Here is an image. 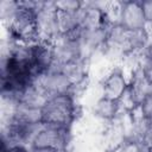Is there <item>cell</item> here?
I'll return each instance as SVG.
<instances>
[{
  "label": "cell",
  "instance_id": "cell-21",
  "mask_svg": "<svg viewBox=\"0 0 152 152\" xmlns=\"http://www.w3.org/2000/svg\"><path fill=\"white\" fill-rule=\"evenodd\" d=\"M142 145L148 150L152 146V116L148 119V126H147V132L145 134V138L142 140Z\"/></svg>",
  "mask_w": 152,
  "mask_h": 152
},
{
  "label": "cell",
  "instance_id": "cell-7",
  "mask_svg": "<svg viewBox=\"0 0 152 152\" xmlns=\"http://www.w3.org/2000/svg\"><path fill=\"white\" fill-rule=\"evenodd\" d=\"M127 89L137 106H139L144 101V99L152 91V86L146 78L142 66H138L134 69Z\"/></svg>",
  "mask_w": 152,
  "mask_h": 152
},
{
  "label": "cell",
  "instance_id": "cell-17",
  "mask_svg": "<svg viewBox=\"0 0 152 152\" xmlns=\"http://www.w3.org/2000/svg\"><path fill=\"white\" fill-rule=\"evenodd\" d=\"M118 110H119L118 102L104 99V97L99 100L96 103V107H95L96 114L101 118H104V119H112L113 116H115Z\"/></svg>",
  "mask_w": 152,
  "mask_h": 152
},
{
  "label": "cell",
  "instance_id": "cell-25",
  "mask_svg": "<svg viewBox=\"0 0 152 152\" xmlns=\"http://www.w3.org/2000/svg\"><path fill=\"white\" fill-rule=\"evenodd\" d=\"M144 57H145V62H152V42L146 46Z\"/></svg>",
  "mask_w": 152,
  "mask_h": 152
},
{
  "label": "cell",
  "instance_id": "cell-11",
  "mask_svg": "<svg viewBox=\"0 0 152 152\" xmlns=\"http://www.w3.org/2000/svg\"><path fill=\"white\" fill-rule=\"evenodd\" d=\"M8 120L18 124H25V125H34L40 124L42 121V109L33 108L30 106H26L24 103H18L13 108Z\"/></svg>",
  "mask_w": 152,
  "mask_h": 152
},
{
  "label": "cell",
  "instance_id": "cell-20",
  "mask_svg": "<svg viewBox=\"0 0 152 152\" xmlns=\"http://www.w3.org/2000/svg\"><path fill=\"white\" fill-rule=\"evenodd\" d=\"M141 7H142V11H144L146 23L152 24V0L141 1Z\"/></svg>",
  "mask_w": 152,
  "mask_h": 152
},
{
  "label": "cell",
  "instance_id": "cell-6",
  "mask_svg": "<svg viewBox=\"0 0 152 152\" xmlns=\"http://www.w3.org/2000/svg\"><path fill=\"white\" fill-rule=\"evenodd\" d=\"M121 25L127 30H142L146 25V19L139 1H126L122 6Z\"/></svg>",
  "mask_w": 152,
  "mask_h": 152
},
{
  "label": "cell",
  "instance_id": "cell-24",
  "mask_svg": "<svg viewBox=\"0 0 152 152\" xmlns=\"http://www.w3.org/2000/svg\"><path fill=\"white\" fill-rule=\"evenodd\" d=\"M1 152H31L30 150L26 148V146H21V145H15L5 150H1Z\"/></svg>",
  "mask_w": 152,
  "mask_h": 152
},
{
  "label": "cell",
  "instance_id": "cell-5",
  "mask_svg": "<svg viewBox=\"0 0 152 152\" xmlns=\"http://www.w3.org/2000/svg\"><path fill=\"white\" fill-rule=\"evenodd\" d=\"M53 64H66L83 59V48L81 42L71 40L63 34H59L52 42Z\"/></svg>",
  "mask_w": 152,
  "mask_h": 152
},
{
  "label": "cell",
  "instance_id": "cell-23",
  "mask_svg": "<svg viewBox=\"0 0 152 152\" xmlns=\"http://www.w3.org/2000/svg\"><path fill=\"white\" fill-rule=\"evenodd\" d=\"M142 69H144L146 78L148 80V82L152 86V62H145L142 65Z\"/></svg>",
  "mask_w": 152,
  "mask_h": 152
},
{
  "label": "cell",
  "instance_id": "cell-27",
  "mask_svg": "<svg viewBox=\"0 0 152 152\" xmlns=\"http://www.w3.org/2000/svg\"><path fill=\"white\" fill-rule=\"evenodd\" d=\"M147 152H152V146H151V147H150V148L147 150Z\"/></svg>",
  "mask_w": 152,
  "mask_h": 152
},
{
  "label": "cell",
  "instance_id": "cell-4",
  "mask_svg": "<svg viewBox=\"0 0 152 152\" xmlns=\"http://www.w3.org/2000/svg\"><path fill=\"white\" fill-rule=\"evenodd\" d=\"M68 144V128L52 126L44 124L43 128L39 131L34 138L31 147L38 148H52L61 152L65 151Z\"/></svg>",
  "mask_w": 152,
  "mask_h": 152
},
{
  "label": "cell",
  "instance_id": "cell-18",
  "mask_svg": "<svg viewBox=\"0 0 152 152\" xmlns=\"http://www.w3.org/2000/svg\"><path fill=\"white\" fill-rule=\"evenodd\" d=\"M55 7L59 11H77L83 6V2L75 1V0H63L53 2Z\"/></svg>",
  "mask_w": 152,
  "mask_h": 152
},
{
  "label": "cell",
  "instance_id": "cell-1",
  "mask_svg": "<svg viewBox=\"0 0 152 152\" xmlns=\"http://www.w3.org/2000/svg\"><path fill=\"white\" fill-rule=\"evenodd\" d=\"M74 116L75 104L70 94L51 97L42 108V121L46 125L68 128Z\"/></svg>",
  "mask_w": 152,
  "mask_h": 152
},
{
  "label": "cell",
  "instance_id": "cell-15",
  "mask_svg": "<svg viewBox=\"0 0 152 152\" xmlns=\"http://www.w3.org/2000/svg\"><path fill=\"white\" fill-rule=\"evenodd\" d=\"M48 100H49V97L36 84L32 83L23 90L19 103H24L26 106L42 109L44 107V104L48 102Z\"/></svg>",
  "mask_w": 152,
  "mask_h": 152
},
{
  "label": "cell",
  "instance_id": "cell-9",
  "mask_svg": "<svg viewBox=\"0 0 152 152\" xmlns=\"http://www.w3.org/2000/svg\"><path fill=\"white\" fill-rule=\"evenodd\" d=\"M32 59L38 75L46 72L53 64V50L51 43L38 42L32 44Z\"/></svg>",
  "mask_w": 152,
  "mask_h": 152
},
{
  "label": "cell",
  "instance_id": "cell-28",
  "mask_svg": "<svg viewBox=\"0 0 152 152\" xmlns=\"http://www.w3.org/2000/svg\"><path fill=\"white\" fill-rule=\"evenodd\" d=\"M139 152H147V151H139Z\"/></svg>",
  "mask_w": 152,
  "mask_h": 152
},
{
  "label": "cell",
  "instance_id": "cell-2",
  "mask_svg": "<svg viewBox=\"0 0 152 152\" xmlns=\"http://www.w3.org/2000/svg\"><path fill=\"white\" fill-rule=\"evenodd\" d=\"M37 33L39 42L51 43L59 36L57 23V10L53 2H45L44 7L36 15Z\"/></svg>",
  "mask_w": 152,
  "mask_h": 152
},
{
  "label": "cell",
  "instance_id": "cell-10",
  "mask_svg": "<svg viewBox=\"0 0 152 152\" xmlns=\"http://www.w3.org/2000/svg\"><path fill=\"white\" fill-rule=\"evenodd\" d=\"M150 38L145 31L142 30H127L122 45L121 51L124 53H131V52H139L142 49H146L148 45Z\"/></svg>",
  "mask_w": 152,
  "mask_h": 152
},
{
  "label": "cell",
  "instance_id": "cell-19",
  "mask_svg": "<svg viewBox=\"0 0 152 152\" xmlns=\"http://www.w3.org/2000/svg\"><path fill=\"white\" fill-rule=\"evenodd\" d=\"M139 107H140L142 115L146 119H150L152 116V91L144 99V101L139 104Z\"/></svg>",
  "mask_w": 152,
  "mask_h": 152
},
{
  "label": "cell",
  "instance_id": "cell-3",
  "mask_svg": "<svg viewBox=\"0 0 152 152\" xmlns=\"http://www.w3.org/2000/svg\"><path fill=\"white\" fill-rule=\"evenodd\" d=\"M33 84H36L49 99L69 94V90L72 87L71 81L64 74L52 70L38 75L34 78Z\"/></svg>",
  "mask_w": 152,
  "mask_h": 152
},
{
  "label": "cell",
  "instance_id": "cell-8",
  "mask_svg": "<svg viewBox=\"0 0 152 152\" xmlns=\"http://www.w3.org/2000/svg\"><path fill=\"white\" fill-rule=\"evenodd\" d=\"M128 84L125 80V76L121 71L115 70L110 72L103 84H102V95L104 99L112 100V101H119L120 97L124 95V93L127 90Z\"/></svg>",
  "mask_w": 152,
  "mask_h": 152
},
{
  "label": "cell",
  "instance_id": "cell-12",
  "mask_svg": "<svg viewBox=\"0 0 152 152\" xmlns=\"http://www.w3.org/2000/svg\"><path fill=\"white\" fill-rule=\"evenodd\" d=\"M82 17H83V6L77 11L57 10V23H58L59 34H66L72 30L80 27L82 24Z\"/></svg>",
  "mask_w": 152,
  "mask_h": 152
},
{
  "label": "cell",
  "instance_id": "cell-16",
  "mask_svg": "<svg viewBox=\"0 0 152 152\" xmlns=\"http://www.w3.org/2000/svg\"><path fill=\"white\" fill-rule=\"evenodd\" d=\"M122 6L124 2L120 1H112V2H106L104 7L102 8L104 21L107 25H118L121 24V15H122Z\"/></svg>",
  "mask_w": 152,
  "mask_h": 152
},
{
  "label": "cell",
  "instance_id": "cell-14",
  "mask_svg": "<svg viewBox=\"0 0 152 152\" xmlns=\"http://www.w3.org/2000/svg\"><path fill=\"white\" fill-rule=\"evenodd\" d=\"M108 30H109L108 25H103L95 30H83V34L81 38L83 51L93 50L106 44L108 37Z\"/></svg>",
  "mask_w": 152,
  "mask_h": 152
},
{
  "label": "cell",
  "instance_id": "cell-13",
  "mask_svg": "<svg viewBox=\"0 0 152 152\" xmlns=\"http://www.w3.org/2000/svg\"><path fill=\"white\" fill-rule=\"evenodd\" d=\"M103 25L107 24L104 21L102 8L94 4H88V5L83 4V17H82L81 27L83 30H95Z\"/></svg>",
  "mask_w": 152,
  "mask_h": 152
},
{
  "label": "cell",
  "instance_id": "cell-26",
  "mask_svg": "<svg viewBox=\"0 0 152 152\" xmlns=\"http://www.w3.org/2000/svg\"><path fill=\"white\" fill-rule=\"evenodd\" d=\"M30 151L31 152H61V151L52 150V148H38V147H31Z\"/></svg>",
  "mask_w": 152,
  "mask_h": 152
},
{
  "label": "cell",
  "instance_id": "cell-22",
  "mask_svg": "<svg viewBox=\"0 0 152 152\" xmlns=\"http://www.w3.org/2000/svg\"><path fill=\"white\" fill-rule=\"evenodd\" d=\"M139 151H141L139 147V144L135 141H129L128 144H126L124 146L121 152H139Z\"/></svg>",
  "mask_w": 152,
  "mask_h": 152
}]
</instances>
